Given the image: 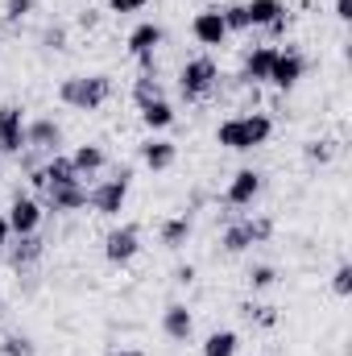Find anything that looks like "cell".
<instances>
[{
    "label": "cell",
    "instance_id": "cell-35",
    "mask_svg": "<svg viewBox=\"0 0 352 356\" xmlns=\"http://www.w3.org/2000/svg\"><path fill=\"white\" fill-rule=\"evenodd\" d=\"M336 17L340 21H352V0H336Z\"/></svg>",
    "mask_w": 352,
    "mask_h": 356
},
{
    "label": "cell",
    "instance_id": "cell-17",
    "mask_svg": "<svg viewBox=\"0 0 352 356\" xmlns=\"http://www.w3.org/2000/svg\"><path fill=\"white\" fill-rule=\"evenodd\" d=\"M245 17H249V29H269L278 17H286V4L282 0H249Z\"/></svg>",
    "mask_w": 352,
    "mask_h": 356
},
{
    "label": "cell",
    "instance_id": "cell-8",
    "mask_svg": "<svg viewBox=\"0 0 352 356\" xmlns=\"http://www.w3.org/2000/svg\"><path fill=\"white\" fill-rule=\"evenodd\" d=\"M303 71H307V58H303L298 50H278V54H273V67H269V79H265V83H273V88L290 91L298 79H303Z\"/></svg>",
    "mask_w": 352,
    "mask_h": 356
},
{
    "label": "cell",
    "instance_id": "cell-21",
    "mask_svg": "<svg viewBox=\"0 0 352 356\" xmlns=\"http://www.w3.org/2000/svg\"><path fill=\"white\" fill-rule=\"evenodd\" d=\"M154 99H166L162 79H158V75H150V71H141V79L133 83V104H137V108H145V104H154Z\"/></svg>",
    "mask_w": 352,
    "mask_h": 356
},
{
    "label": "cell",
    "instance_id": "cell-23",
    "mask_svg": "<svg viewBox=\"0 0 352 356\" xmlns=\"http://www.w3.org/2000/svg\"><path fill=\"white\" fill-rule=\"evenodd\" d=\"M237 348H241L237 332H211L203 340V356H237Z\"/></svg>",
    "mask_w": 352,
    "mask_h": 356
},
{
    "label": "cell",
    "instance_id": "cell-3",
    "mask_svg": "<svg viewBox=\"0 0 352 356\" xmlns=\"http://www.w3.org/2000/svg\"><path fill=\"white\" fill-rule=\"evenodd\" d=\"M129 182H133V166H116V175L88 186V207L95 216H120L125 199H129Z\"/></svg>",
    "mask_w": 352,
    "mask_h": 356
},
{
    "label": "cell",
    "instance_id": "cell-16",
    "mask_svg": "<svg viewBox=\"0 0 352 356\" xmlns=\"http://www.w3.org/2000/svg\"><path fill=\"white\" fill-rule=\"evenodd\" d=\"M178 158L175 141H166V137H150L145 145H141V162L150 166V170H170Z\"/></svg>",
    "mask_w": 352,
    "mask_h": 356
},
{
    "label": "cell",
    "instance_id": "cell-27",
    "mask_svg": "<svg viewBox=\"0 0 352 356\" xmlns=\"http://www.w3.org/2000/svg\"><path fill=\"white\" fill-rule=\"evenodd\" d=\"M220 13H224V25H228V33H245V29H249L245 4H228V8H220Z\"/></svg>",
    "mask_w": 352,
    "mask_h": 356
},
{
    "label": "cell",
    "instance_id": "cell-13",
    "mask_svg": "<svg viewBox=\"0 0 352 356\" xmlns=\"http://www.w3.org/2000/svg\"><path fill=\"white\" fill-rule=\"evenodd\" d=\"M162 332H166L175 344H186L191 332H195V315H191L182 302H170V307L162 311Z\"/></svg>",
    "mask_w": 352,
    "mask_h": 356
},
{
    "label": "cell",
    "instance_id": "cell-11",
    "mask_svg": "<svg viewBox=\"0 0 352 356\" xmlns=\"http://www.w3.org/2000/svg\"><path fill=\"white\" fill-rule=\"evenodd\" d=\"M257 195H262V175L257 170H237L232 182H228V191H224V203L228 207H249Z\"/></svg>",
    "mask_w": 352,
    "mask_h": 356
},
{
    "label": "cell",
    "instance_id": "cell-19",
    "mask_svg": "<svg viewBox=\"0 0 352 356\" xmlns=\"http://www.w3.org/2000/svg\"><path fill=\"white\" fill-rule=\"evenodd\" d=\"M191 232H195L191 211H186V216H170V220L162 224V245H166V249H182V245L191 241Z\"/></svg>",
    "mask_w": 352,
    "mask_h": 356
},
{
    "label": "cell",
    "instance_id": "cell-33",
    "mask_svg": "<svg viewBox=\"0 0 352 356\" xmlns=\"http://www.w3.org/2000/svg\"><path fill=\"white\" fill-rule=\"evenodd\" d=\"M42 42H46L50 50H63V42H67V33H63V29H46V33H42Z\"/></svg>",
    "mask_w": 352,
    "mask_h": 356
},
{
    "label": "cell",
    "instance_id": "cell-18",
    "mask_svg": "<svg viewBox=\"0 0 352 356\" xmlns=\"http://www.w3.org/2000/svg\"><path fill=\"white\" fill-rule=\"evenodd\" d=\"M104 162H108V158H104V149H99V145H79V149L71 154V166H75V175H79V178L99 175V170H104Z\"/></svg>",
    "mask_w": 352,
    "mask_h": 356
},
{
    "label": "cell",
    "instance_id": "cell-22",
    "mask_svg": "<svg viewBox=\"0 0 352 356\" xmlns=\"http://www.w3.org/2000/svg\"><path fill=\"white\" fill-rule=\"evenodd\" d=\"M253 249V232H249V220H237L224 228V253H245Z\"/></svg>",
    "mask_w": 352,
    "mask_h": 356
},
{
    "label": "cell",
    "instance_id": "cell-5",
    "mask_svg": "<svg viewBox=\"0 0 352 356\" xmlns=\"http://www.w3.org/2000/svg\"><path fill=\"white\" fill-rule=\"evenodd\" d=\"M38 195H42V207H46V211H58V216L88 207V186H83V178L54 182V186H46V191H38Z\"/></svg>",
    "mask_w": 352,
    "mask_h": 356
},
{
    "label": "cell",
    "instance_id": "cell-25",
    "mask_svg": "<svg viewBox=\"0 0 352 356\" xmlns=\"http://www.w3.org/2000/svg\"><path fill=\"white\" fill-rule=\"evenodd\" d=\"M303 158L315 162V166H328V162L336 158V141H332V137H315V141L303 145Z\"/></svg>",
    "mask_w": 352,
    "mask_h": 356
},
{
    "label": "cell",
    "instance_id": "cell-32",
    "mask_svg": "<svg viewBox=\"0 0 352 356\" xmlns=\"http://www.w3.org/2000/svg\"><path fill=\"white\" fill-rule=\"evenodd\" d=\"M145 0H108V13H141Z\"/></svg>",
    "mask_w": 352,
    "mask_h": 356
},
{
    "label": "cell",
    "instance_id": "cell-10",
    "mask_svg": "<svg viewBox=\"0 0 352 356\" xmlns=\"http://www.w3.org/2000/svg\"><path fill=\"white\" fill-rule=\"evenodd\" d=\"M191 33H195V42H199V46H220V42L228 38L224 13H220V8H203V13H195Z\"/></svg>",
    "mask_w": 352,
    "mask_h": 356
},
{
    "label": "cell",
    "instance_id": "cell-9",
    "mask_svg": "<svg viewBox=\"0 0 352 356\" xmlns=\"http://www.w3.org/2000/svg\"><path fill=\"white\" fill-rule=\"evenodd\" d=\"M4 220H8V232L29 236V232H38V224H42V203H38V199H29V195H17Z\"/></svg>",
    "mask_w": 352,
    "mask_h": 356
},
{
    "label": "cell",
    "instance_id": "cell-34",
    "mask_svg": "<svg viewBox=\"0 0 352 356\" xmlns=\"http://www.w3.org/2000/svg\"><path fill=\"white\" fill-rule=\"evenodd\" d=\"M175 282H178V286H191V282H195V266H178L175 269Z\"/></svg>",
    "mask_w": 352,
    "mask_h": 356
},
{
    "label": "cell",
    "instance_id": "cell-37",
    "mask_svg": "<svg viewBox=\"0 0 352 356\" xmlns=\"http://www.w3.org/2000/svg\"><path fill=\"white\" fill-rule=\"evenodd\" d=\"M112 356H145L141 348H120V353H112Z\"/></svg>",
    "mask_w": 352,
    "mask_h": 356
},
{
    "label": "cell",
    "instance_id": "cell-24",
    "mask_svg": "<svg viewBox=\"0 0 352 356\" xmlns=\"http://www.w3.org/2000/svg\"><path fill=\"white\" fill-rule=\"evenodd\" d=\"M241 319L253 323V327H273V323H278V307H265V302H241Z\"/></svg>",
    "mask_w": 352,
    "mask_h": 356
},
{
    "label": "cell",
    "instance_id": "cell-29",
    "mask_svg": "<svg viewBox=\"0 0 352 356\" xmlns=\"http://www.w3.org/2000/svg\"><path fill=\"white\" fill-rule=\"evenodd\" d=\"M245 277H249V286H253V290H269V286L278 282V269H273V266H253Z\"/></svg>",
    "mask_w": 352,
    "mask_h": 356
},
{
    "label": "cell",
    "instance_id": "cell-6",
    "mask_svg": "<svg viewBox=\"0 0 352 356\" xmlns=\"http://www.w3.org/2000/svg\"><path fill=\"white\" fill-rule=\"evenodd\" d=\"M137 253H141V228L137 224H120L104 236V257L112 266H129Z\"/></svg>",
    "mask_w": 352,
    "mask_h": 356
},
{
    "label": "cell",
    "instance_id": "cell-2",
    "mask_svg": "<svg viewBox=\"0 0 352 356\" xmlns=\"http://www.w3.org/2000/svg\"><path fill=\"white\" fill-rule=\"evenodd\" d=\"M108 95H112V79H108V75H71V79L58 83V99H63L67 108H75V112H95V108H104Z\"/></svg>",
    "mask_w": 352,
    "mask_h": 356
},
{
    "label": "cell",
    "instance_id": "cell-14",
    "mask_svg": "<svg viewBox=\"0 0 352 356\" xmlns=\"http://www.w3.org/2000/svg\"><path fill=\"white\" fill-rule=\"evenodd\" d=\"M162 42H166V29L154 25V21H141V25L129 33V54H133V58H145V54H154Z\"/></svg>",
    "mask_w": 352,
    "mask_h": 356
},
{
    "label": "cell",
    "instance_id": "cell-12",
    "mask_svg": "<svg viewBox=\"0 0 352 356\" xmlns=\"http://www.w3.org/2000/svg\"><path fill=\"white\" fill-rule=\"evenodd\" d=\"M42 253H46V241L38 236V232H29V236H17V245L8 249V266L17 269H33L38 261H42Z\"/></svg>",
    "mask_w": 352,
    "mask_h": 356
},
{
    "label": "cell",
    "instance_id": "cell-28",
    "mask_svg": "<svg viewBox=\"0 0 352 356\" xmlns=\"http://www.w3.org/2000/svg\"><path fill=\"white\" fill-rule=\"evenodd\" d=\"M33 13V0H4V25H21Z\"/></svg>",
    "mask_w": 352,
    "mask_h": 356
},
{
    "label": "cell",
    "instance_id": "cell-15",
    "mask_svg": "<svg viewBox=\"0 0 352 356\" xmlns=\"http://www.w3.org/2000/svg\"><path fill=\"white\" fill-rule=\"evenodd\" d=\"M273 46H253L245 54V71H241V83H265L269 79V67H273Z\"/></svg>",
    "mask_w": 352,
    "mask_h": 356
},
{
    "label": "cell",
    "instance_id": "cell-4",
    "mask_svg": "<svg viewBox=\"0 0 352 356\" xmlns=\"http://www.w3.org/2000/svg\"><path fill=\"white\" fill-rule=\"evenodd\" d=\"M216 88H220V67H216L211 58H191V63L178 71V91H182L186 104L207 99Z\"/></svg>",
    "mask_w": 352,
    "mask_h": 356
},
{
    "label": "cell",
    "instance_id": "cell-20",
    "mask_svg": "<svg viewBox=\"0 0 352 356\" xmlns=\"http://www.w3.org/2000/svg\"><path fill=\"white\" fill-rule=\"evenodd\" d=\"M141 124H145L150 133L170 129V124H175V108H170L166 99H154V104H145V108H141Z\"/></svg>",
    "mask_w": 352,
    "mask_h": 356
},
{
    "label": "cell",
    "instance_id": "cell-26",
    "mask_svg": "<svg viewBox=\"0 0 352 356\" xmlns=\"http://www.w3.org/2000/svg\"><path fill=\"white\" fill-rule=\"evenodd\" d=\"M0 356H33V340L21 336V332H8L0 340Z\"/></svg>",
    "mask_w": 352,
    "mask_h": 356
},
{
    "label": "cell",
    "instance_id": "cell-1",
    "mask_svg": "<svg viewBox=\"0 0 352 356\" xmlns=\"http://www.w3.org/2000/svg\"><path fill=\"white\" fill-rule=\"evenodd\" d=\"M269 133H273V120L262 116V112H253V116H232V120H224V124L216 129V145L245 154V149L265 145V141H269Z\"/></svg>",
    "mask_w": 352,
    "mask_h": 356
},
{
    "label": "cell",
    "instance_id": "cell-30",
    "mask_svg": "<svg viewBox=\"0 0 352 356\" xmlns=\"http://www.w3.org/2000/svg\"><path fill=\"white\" fill-rule=\"evenodd\" d=\"M332 290L340 294V298H349L352 294V266L344 261V266H336V273H332Z\"/></svg>",
    "mask_w": 352,
    "mask_h": 356
},
{
    "label": "cell",
    "instance_id": "cell-36",
    "mask_svg": "<svg viewBox=\"0 0 352 356\" xmlns=\"http://www.w3.org/2000/svg\"><path fill=\"white\" fill-rule=\"evenodd\" d=\"M4 241H8V220H4V211H0V249H4Z\"/></svg>",
    "mask_w": 352,
    "mask_h": 356
},
{
    "label": "cell",
    "instance_id": "cell-7",
    "mask_svg": "<svg viewBox=\"0 0 352 356\" xmlns=\"http://www.w3.org/2000/svg\"><path fill=\"white\" fill-rule=\"evenodd\" d=\"M25 149V112L21 104H4L0 108V158L4 154H21Z\"/></svg>",
    "mask_w": 352,
    "mask_h": 356
},
{
    "label": "cell",
    "instance_id": "cell-31",
    "mask_svg": "<svg viewBox=\"0 0 352 356\" xmlns=\"http://www.w3.org/2000/svg\"><path fill=\"white\" fill-rule=\"evenodd\" d=\"M249 232H253V245H262V241H269V232H273V220H269V216L249 220Z\"/></svg>",
    "mask_w": 352,
    "mask_h": 356
}]
</instances>
